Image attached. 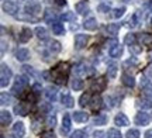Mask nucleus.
<instances>
[{
    "label": "nucleus",
    "mask_w": 152,
    "mask_h": 138,
    "mask_svg": "<svg viewBox=\"0 0 152 138\" xmlns=\"http://www.w3.org/2000/svg\"><path fill=\"white\" fill-rule=\"evenodd\" d=\"M145 138H152V130H148L145 133Z\"/></svg>",
    "instance_id": "57"
},
{
    "label": "nucleus",
    "mask_w": 152,
    "mask_h": 138,
    "mask_svg": "<svg viewBox=\"0 0 152 138\" xmlns=\"http://www.w3.org/2000/svg\"><path fill=\"white\" fill-rule=\"evenodd\" d=\"M120 30V24H109L107 27H106V31L110 34V35H117Z\"/></svg>",
    "instance_id": "36"
},
{
    "label": "nucleus",
    "mask_w": 152,
    "mask_h": 138,
    "mask_svg": "<svg viewBox=\"0 0 152 138\" xmlns=\"http://www.w3.org/2000/svg\"><path fill=\"white\" fill-rule=\"evenodd\" d=\"M31 37H33V31L28 27H24L21 31H20L18 39H20V42H28V41L31 39Z\"/></svg>",
    "instance_id": "10"
},
{
    "label": "nucleus",
    "mask_w": 152,
    "mask_h": 138,
    "mask_svg": "<svg viewBox=\"0 0 152 138\" xmlns=\"http://www.w3.org/2000/svg\"><path fill=\"white\" fill-rule=\"evenodd\" d=\"M138 107H141L142 110L152 109V101L149 99H141V100H138Z\"/></svg>",
    "instance_id": "30"
},
{
    "label": "nucleus",
    "mask_w": 152,
    "mask_h": 138,
    "mask_svg": "<svg viewBox=\"0 0 152 138\" xmlns=\"http://www.w3.org/2000/svg\"><path fill=\"white\" fill-rule=\"evenodd\" d=\"M71 127H72V123H71V116L69 114H65L64 118H62V134H68L71 131Z\"/></svg>",
    "instance_id": "17"
},
{
    "label": "nucleus",
    "mask_w": 152,
    "mask_h": 138,
    "mask_svg": "<svg viewBox=\"0 0 152 138\" xmlns=\"http://www.w3.org/2000/svg\"><path fill=\"white\" fill-rule=\"evenodd\" d=\"M42 76L45 77V79H49V73L48 72H42Z\"/></svg>",
    "instance_id": "58"
},
{
    "label": "nucleus",
    "mask_w": 152,
    "mask_h": 138,
    "mask_svg": "<svg viewBox=\"0 0 152 138\" xmlns=\"http://www.w3.org/2000/svg\"><path fill=\"white\" fill-rule=\"evenodd\" d=\"M142 92L145 93L147 97H152V83H149V85L145 86V88H142Z\"/></svg>",
    "instance_id": "46"
},
{
    "label": "nucleus",
    "mask_w": 152,
    "mask_h": 138,
    "mask_svg": "<svg viewBox=\"0 0 152 138\" xmlns=\"http://www.w3.org/2000/svg\"><path fill=\"white\" fill-rule=\"evenodd\" d=\"M61 50H62L61 42H58V41H51L49 42V51L52 54H58V52H61Z\"/></svg>",
    "instance_id": "31"
},
{
    "label": "nucleus",
    "mask_w": 152,
    "mask_h": 138,
    "mask_svg": "<svg viewBox=\"0 0 152 138\" xmlns=\"http://www.w3.org/2000/svg\"><path fill=\"white\" fill-rule=\"evenodd\" d=\"M151 23H152V18H151Z\"/></svg>",
    "instance_id": "61"
},
{
    "label": "nucleus",
    "mask_w": 152,
    "mask_h": 138,
    "mask_svg": "<svg viewBox=\"0 0 152 138\" xmlns=\"http://www.w3.org/2000/svg\"><path fill=\"white\" fill-rule=\"evenodd\" d=\"M121 52H123V48H121L120 45H115L113 48H110V51H109V54L111 58H118V56L121 55Z\"/></svg>",
    "instance_id": "33"
},
{
    "label": "nucleus",
    "mask_w": 152,
    "mask_h": 138,
    "mask_svg": "<svg viewBox=\"0 0 152 138\" xmlns=\"http://www.w3.org/2000/svg\"><path fill=\"white\" fill-rule=\"evenodd\" d=\"M16 58L18 61L21 62H26L27 59H30V51L26 50V48H21V50H18L16 52Z\"/></svg>",
    "instance_id": "22"
},
{
    "label": "nucleus",
    "mask_w": 152,
    "mask_h": 138,
    "mask_svg": "<svg viewBox=\"0 0 152 138\" xmlns=\"http://www.w3.org/2000/svg\"><path fill=\"white\" fill-rule=\"evenodd\" d=\"M137 38L140 39V42H141V44H145V45L152 44V35H149V34H147V33L140 34Z\"/></svg>",
    "instance_id": "27"
},
{
    "label": "nucleus",
    "mask_w": 152,
    "mask_h": 138,
    "mask_svg": "<svg viewBox=\"0 0 152 138\" xmlns=\"http://www.w3.org/2000/svg\"><path fill=\"white\" fill-rule=\"evenodd\" d=\"M107 134H109V138H123L121 133H120L118 130H115V128H110Z\"/></svg>",
    "instance_id": "43"
},
{
    "label": "nucleus",
    "mask_w": 152,
    "mask_h": 138,
    "mask_svg": "<svg viewBox=\"0 0 152 138\" xmlns=\"http://www.w3.org/2000/svg\"><path fill=\"white\" fill-rule=\"evenodd\" d=\"M52 27V33L55 34V35H64L65 34V28H64V24L62 23H55V24H52L51 26Z\"/></svg>",
    "instance_id": "26"
},
{
    "label": "nucleus",
    "mask_w": 152,
    "mask_h": 138,
    "mask_svg": "<svg viewBox=\"0 0 152 138\" xmlns=\"http://www.w3.org/2000/svg\"><path fill=\"white\" fill-rule=\"evenodd\" d=\"M93 123H94L96 126H104V124L107 123V117L104 116V114L96 116V117H94V120H93Z\"/></svg>",
    "instance_id": "39"
},
{
    "label": "nucleus",
    "mask_w": 152,
    "mask_h": 138,
    "mask_svg": "<svg viewBox=\"0 0 152 138\" xmlns=\"http://www.w3.org/2000/svg\"><path fill=\"white\" fill-rule=\"evenodd\" d=\"M58 20H59V16H58L54 10L48 9V10H47V13H45V21L52 26V24H55V23H58Z\"/></svg>",
    "instance_id": "11"
},
{
    "label": "nucleus",
    "mask_w": 152,
    "mask_h": 138,
    "mask_svg": "<svg viewBox=\"0 0 152 138\" xmlns=\"http://www.w3.org/2000/svg\"><path fill=\"white\" fill-rule=\"evenodd\" d=\"M34 33H35V35H37L39 39H47L48 38V31H47L44 27H37L35 30H34Z\"/></svg>",
    "instance_id": "28"
},
{
    "label": "nucleus",
    "mask_w": 152,
    "mask_h": 138,
    "mask_svg": "<svg viewBox=\"0 0 152 138\" xmlns=\"http://www.w3.org/2000/svg\"><path fill=\"white\" fill-rule=\"evenodd\" d=\"M149 80H148L147 77L144 76V77H141V88H145V86H148V85H149Z\"/></svg>",
    "instance_id": "54"
},
{
    "label": "nucleus",
    "mask_w": 152,
    "mask_h": 138,
    "mask_svg": "<svg viewBox=\"0 0 152 138\" xmlns=\"http://www.w3.org/2000/svg\"><path fill=\"white\" fill-rule=\"evenodd\" d=\"M102 101H103V100H102L100 96H94V97L90 100V104L89 106L92 107L93 110H96V109H100V107H102Z\"/></svg>",
    "instance_id": "29"
},
{
    "label": "nucleus",
    "mask_w": 152,
    "mask_h": 138,
    "mask_svg": "<svg viewBox=\"0 0 152 138\" xmlns=\"http://www.w3.org/2000/svg\"><path fill=\"white\" fill-rule=\"evenodd\" d=\"M11 123V113L7 110H1L0 111V124L4 127V126H9Z\"/></svg>",
    "instance_id": "16"
},
{
    "label": "nucleus",
    "mask_w": 152,
    "mask_h": 138,
    "mask_svg": "<svg viewBox=\"0 0 152 138\" xmlns=\"http://www.w3.org/2000/svg\"><path fill=\"white\" fill-rule=\"evenodd\" d=\"M121 82H123V85L127 86V88H134V86H135V79H134V76H131L128 73H123Z\"/></svg>",
    "instance_id": "18"
},
{
    "label": "nucleus",
    "mask_w": 152,
    "mask_h": 138,
    "mask_svg": "<svg viewBox=\"0 0 152 138\" xmlns=\"http://www.w3.org/2000/svg\"><path fill=\"white\" fill-rule=\"evenodd\" d=\"M69 69H71V65H69L68 62H61V64H58V65L54 68L55 72H58V73L64 75V76H68V73H69Z\"/></svg>",
    "instance_id": "9"
},
{
    "label": "nucleus",
    "mask_w": 152,
    "mask_h": 138,
    "mask_svg": "<svg viewBox=\"0 0 152 138\" xmlns=\"http://www.w3.org/2000/svg\"><path fill=\"white\" fill-rule=\"evenodd\" d=\"M28 86V77L21 75V76H17L16 80H14V85H13V88H11V92L13 94H16V96H21L23 94V90Z\"/></svg>",
    "instance_id": "1"
},
{
    "label": "nucleus",
    "mask_w": 152,
    "mask_h": 138,
    "mask_svg": "<svg viewBox=\"0 0 152 138\" xmlns=\"http://www.w3.org/2000/svg\"><path fill=\"white\" fill-rule=\"evenodd\" d=\"M48 126L49 127H54L55 124H56V118H55V116H52V117H48Z\"/></svg>",
    "instance_id": "51"
},
{
    "label": "nucleus",
    "mask_w": 152,
    "mask_h": 138,
    "mask_svg": "<svg viewBox=\"0 0 152 138\" xmlns=\"http://www.w3.org/2000/svg\"><path fill=\"white\" fill-rule=\"evenodd\" d=\"M61 101H62V104L68 107V109H72L73 106H75V99L72 97L69 93H64L61 96Z\"/></svg>",
    "instance_id": "13"
},
{
    "label": "nucleus",
    "mask_w": 152,
    "mask_h": 138,
    "mask_svg": "<svg viewBox=\"0 0 152 138\" xmlns=\"http://www.w3.org/2000/svg\"><path fill=\"white\" fill-rule=\"evenodd\" d=\"M130 51H132L134 54H140V52H141V48H138V47L134 44V45H131L130 47Z\"/></svg>",
    "instance_id": "53"
},
{
    "label": "nucleus",
    "mask_w": 152,
    "mask_h": 138,
    "mask_svg": "<svg viewBox=\"0 0 152 138\" xmlns=\"http://www.w3.org/2000/svg\"><path fill=\"white\" fill-rule=\"evenodd\" d=\"M1 69H0V85L1 88H6L9 83H10L11 77H13V73H11L10 68L7 66L6 64H1Z\"/></svg>",
    "instance_id": "2"
},
{
    "label": "nucleus",
    "mask_w": 152,
    "mask_h": 138,
    "mask_svg": "<svg viewBox=\"0 0 152 138\" xmlns=\"http://www.w3.org/2000/svg\"><path fill=\"white\" fill-rule=\"evenodd\" d=\"M14 111H16L18 116H27L28 111H30V104L23 101V103H18V104L14 107Z\"/></svg>",
    "instance_id": "8"
},
{
    "label": "nucleus",
    "mask_w": 152,
    "mask_h": 138,
    "mask_svg": "<svg viewBox=\"0 0 152 138\" xmlns=\"http://www.w3.org/2000/svg\"><path fill=\"white\" fill-rule=\"evenodd\" d=\"M56 96H58V90L55 86H48L45 89V97L49 100V101H55L56 100Z\"/></svg>",
    "instance_id": "15"
},
{
    "label": "nucleus",
    "mask_w": 152,
    "mask_h": 138,
    "mask_svg": "<svg viewBox=\"0 0 152 138\" xmlns=\"http://www.w3.org/2000/svg\"><path fill=\"white\" fill-rule=\"evenodd\" d=\"M20 1H30V0H20Z\"/></svg>",
    "instance_id": "60"
},
{
    "label": "nucleus",
    "mask_w": 152,
    "mask_h": 138,
    "mask_svg": "<svg viewBox=\"0 0 152 138\" xmlns=\"http://www.w3.org/2000/svg\"><path fill=\"white\" fill-rule=\"evenodd\" d=\"M137 39H138V38H137L135 34H127V35H125V38H124V42L127 45H130V47H131V45L135 44Z\"/></svg>",
    "instance_id": "38"
},
{
    "label": "nucleus",
    "mask_w": 152,
    "mask_h": 138,
    "mask_svg": "<svg viewBox=\"0 0 152 138\" xmlns=\"http://www.w3.org/2000/svg\"><path fill=\"white\" fill-rule=\"evenodd\" d=\"M90 94L89 93H83L80 96V99H79V104L82 106V107H86L87 104H90Z\"/></svg>",
    "instance_id": "34"
},
{
    "label": "nucleus",
    "mask_w": 152,
    "mask_h": 138,
    "mask_svg": "<svg viewBox=\"0 0 152 138\" xmlns=\"http://www.w3.org/2000/svg\"><path fill=\"white\" fill-rule=\"evenodd\" d=\"M26 134V127L21 121H17L14 126H13V135L14 138H23Z\"/></svg>",
    "instance_id": "5"
},
{
    "label": "nucleus",
    "mask_w": 152,
    "mask_h": 138,
    "mask_svg": "<svg viewBox=\"0 0 152 138\" xmlns=\"http://www.w3.org/2000/svg\"><path fill=\"white\" fill-rule=\"evenodd\" d=\"M72 118H73L76 123H86L87 120H89V116H87L86 113H83V111H75V113L72 114Z\"/></svg>",
    "instance_id": "21"
},
{
    "label": "nucleus",
    "mask_w": 152,
    "mask_h": 138,
    "mask_svg": "<svg viewBox=\"0 0 152 138\" xmlns=\"http://www.w3.org/2000/svg\"><path fill=\"white\" fill-rule=\"evenodd\" d=\"M107 86V80H106V77L104 76H100V77H96L94 80H92V85H90V89H92L93 92H103L104 89Z\"/></svg>",
    "instance_id": "3"
},
{
    "label": "nucleus",
    "mask_w": 152,
    "mask_h": 138,
    "mask_svg": "<svg viewBox=\"0 0 152 138\" xmlns=\"http://www.w3.org/2000/svg\"><path fill=\"white\" fill-rule=\"evenodd\" d=\"M41 90H42V88H41V85L39 83H34V86H33V92L35 94H41Z\"/></svg>",
    "instance_id": "49"
},
{
    "label": "nucleus",
    "mask_w": 152,
    "mask_h": 138,
    "mask_svg": "<svg viewBox=\"0 0 152 138\" xmlns=\"http://www.w3.org/2000/svg\"><path fill=\"white\" fill-rule=\"evenodd\" d=\"M26 13L30 14V16H35V14H38V13H41V4L33 3V4L26 6Z\"/></svg>",
    "instance_id": "19"
},
{
    "label": "nucleus",
    "mask_w": 152,
    "mask_h": 138,
    "mask_svg": "<svg viewBox=\"0 0 152 138\" xmlns=\"http://www.w3.org/2000/svg\"><path fill=\"white\" fill-rule=\"evenodd\" d=\"M87 68H86V65L85 64H77L75 68H73V71H75V73L76 75H79V76H85V75H90L92 72H89V71H86Z\"/></svg>",
    "instance_id": "24"
},
{
    "label": "nucleus",
    "mask_w": 152,
    "mask_h": 138,
    "mask_svg": "<svg viewBox=\"0 0 152 138\" xmlns=\"http://www.w3.org/2000/svg\"><path fill=\"white\" fill-rule=\"evenodd\" d=\"M61 18H62V20H71V21H73V20H75V14L69 11V13H66L64 16H61Z\"/></svg>",
    "instance_id": "48"
},
{
    "label": "nucleus",
    "mask_w": 152,
    "mask_h": 138,
    "mask_svg": "<svg viewBox=\"0 0 152 138\" xmlns=\"http://www.w3.org/2000/svg\"><path fill=\"white\" fill-rule=\"evenodd\" d=\"M147 7H149V9H152V0L149 1V3H147Z\"/></svg>",
    "instance_id": "59"
},
{
    "label": "nucleus",
    "mask_w": 152,
    "mask_h": 138,
    "mask_svg": "<svg viewBox=\"0 0 152 138\" xmlns=\"http://www.w3.org/2000/svg\"><path fill=\"white\" fill-rule=\"evenodd\" d=\"M11 101H13L11 94H7V93H1V94H0V103H1L3 106L11 104Z\"/></svg>",
    "instance_id": "32"
},
{
    "label": "nucleus",
    "mask_w": 152,
    "mask_h": 138,
    "mask_svg": "<svg viewBox=\"0 0 152 138\" xmlns=\"http://www.w3.org/2000/svg\"><path fill=\"white\" fill-rule=\"evenodd\" d=\"M23 69V72H26V73H28L30 76H33V77H37V79H39V73H37V72L34 71V68H31V66H28V65H24V66L21 68Z\"/></svg>",
    "instance_id": "35"
},
{
    "label": "nucleus",
    "mask_w": 152,
    "mask_h": 138,
    "mask_svg": "<svg viewBox=\"0 0 152 138\" xmlns=\"http://www.w3.org/2000/svg\"><path fill=\"white\" fill-rule=\"evenodd\" d=\"M87 134L86 131H83V130H76L75 133H72L71 138H86Z\"/></svg>",
    "instance_id": "44"
},
{
    "label": "nucleus",
    "mask_w": 152,
    "mask_h": 138,
    "mask_svg": "<svg viewBox=\"0 0 152 138\" xmlns=\"http://www.w3.org/2000/svg\"><path fill=\"white\" fill-rule=\"evenodd\" d=\"M3 11L7 13V14H10V16H16V13L18 11V4L7 0V1L3 3Z\"/></svg>",
    "instance_id": "4"
},
{
    "label": "nucleus",
    "mask_w": 152,
    "mask_h": 138,
    "mask_svg": "<svg viewBox=\"0 0 152 138\" xmlns=\"http://www.w3.org/2000/svg\"><path fill=\"white\" fill-rule=\"evenodd\" d=\"M93 138H109V134L102 131V130H97L93 133Z\"/></svg>",
    "instance_id": "45"
},
{
    "label": "nucleus",
    "mask_w": 152,
    "mask_h": 138,
    "mask_svg": "<svg viewBox=\"0 0 152 138\" xmlns=\"http://www.w3.org/2000/svg\"><path fill=\"white\" fill-rule=\"evenodd\" d=\"M71 86L73 90H80V89H83V80L79 79V77H75L71 82Z\"/></svg>",
    "instance_id": "37"
},
{
    "label": "nucleus",
    "mask_w": 152,
    "mask_h": 138,
    "mask_svg": "<svg viewBox=\"0 0 152 138\" xmlns=\"http://www.w3.org/2000/svg\"><path fill=\"white\" fill-rule=\"evenodd\" d=\"M55 3L58 6H65L66 4V0H55Z\"/></svg>",
    "instance_id": "55"
},
{
    "label": "nucleus",
    "mask_w": 152,
    "mask_h": 138,
    "mask_svg": "<svg viewBox=\"0 0 152 138\" xmlns=\"http://www.w3.org/2000/svg\"><path fill=\"white\" fill-rule=\"evenodd\" d=\"M97 10L102 11V13H109V11H110V6H109V4H104V3H102V4L97 6Z\"/></svg>",
    "instance_id": "47"
},
{
    "label": "nucleus",
    "mask_w": 152,
    "mask_h": 138,
    "mask_svg": "<svg viewBox=\"0 0 152 138\" xmlns=\"http://www.w3.org/2000/svg\"><path fill=\"white\" fill-rule=\"evenodd\" d=\"M145 76L152 77V64H151V65H148L147 69H145Z\"/></svg>",
    "instance_id": "52"
},
{
    "label": "nucleus",
    "mask_w": 152,
    "mask_h": 138,
    "mask_svg": "<svg viewBox=\"0 0 152 138\" xmlns=\"http://www.w3.org/2000/svg\"><path fill=\"white\" fill-rule=\"evenodd\" d=\"M41 109H42V111H49V110H51V106H49V104H44Z\"/></svg>",
    "instance_id": "56"
},
{
    "label": "nucleus",
    "mask_w": 152,
    "mask_h": 138,
    "mask_svg": "<svg viewBox=\"0 0 152 138\" xmlns=\"http://www.w3.org/2000/svg\"><path fill=\"white\" fill-rule=\"evenodd\" d=\"M83 27L86 28V30H89V31H94V30L97 28V21H96V18L90 17V18L85 20V21H83Z\"/></svg>",
    "instance_id": "23"
},
{
    "label": "nucleus",
    "mask_w": 152,
    "mask_h": 138,
    "mask_svg": "<svg viewBox=\"0 0 152 138\" xmlns=\"http://www.w3.org/2000/svg\"><path fill=\"white\" fill-rule=\"evenodd\" d=\"M114 123H115V126H120V127H127V126L130 124V120L127 118L125 114L118 113V114L115 116V118H114Z\"/></svg>",
    "instance_id": "14"
},
{
    "label": "nucleus",
    "mask_w": 152,
    "mask_h": 138,
    "mask_svg": "<svg viewBox=\"0 0 152 138\" xmlns=\"http://www.w3.org/2000/svg\"><path fill=\"white\" fill-rule=\"evenodd\" d=\"M41 138H56V135L52 131H45V133H42Z\"/></svg>",
    "instance_id": "50"
},
{
    "label": "nucleus",
    "mask_w": 152,
    "mask_h": 138,
    "mask_svg": "<svg viewBox=\"0 0 152 138\" xmlns=\"http://www.w3.org/2000/svg\"><path fill=\"white\" fill-rule=\"evenodd\" d=\"M125 138H140V131H138V130H135V128H131V130H128V131H127Z\"/></svg>",
    "instance_id": "42"
},
{
    "label": "nucleus",
    "mask_w": 152,
    "mask_h": 138,
    "mask_svg": "<svg viewBox=\"0 0 152 138\" xmlns=\"http://www.w3.org/2000/svg\"><path fill=\"white\" fill-rule=\"evenodd\" d=\"M87 39H89V37L86 34H77L75 37V48L76 50H82L83 47H86Z\"/></svg>",
    "instance_id": "6"
},
{
    "label": "nucleus",
    "mask_w": 152,
    "mask_h": 138,
    "mask_svg": "<svg viewBox=\"0 0 152 138\" xmlns=\"http://www.w3.org/2000/svg\"><path fill=\"white\" fill-rule=\"evenodd\" d=\"M89 9V1L87 0H80V1H77L75 6V10L76 13H79V14H85Z\"/></svg>",
    "instance_id": "20"
},
{
    "label": "nucleus",
    "mask_w": 152,
    "mask_h": 138,
    "mask_svg": "<svg viewBox=\"0 0 152 138\" xmlns=\"http://www.w3.org/2000/svg\"><path fill=\"white\" fill-rule=\"evenodd\" d=\"M140 23H141V13H140V11H135V13L130 17V20H128V27L135 28L140 26Z\"/></svg>",
    "instance_id": "12"
},
{
    "label": "nucleus",
    "mask_w": 152,
    "mask_h": 138,
    "mask_svg": "<svg viewBox=\"0 0 152 138\" xmlns=\"http://www.w3.org/2000/svg\"><path fill=\"white\" fill-rule=\"evenodd\" d=\"M51 76H52V80L56 85H64L66 82V76H64V75H61V73H58V72H55V71L51 72Z\"/></svg>",
    "instance_id": "25"
},
{
    "label": "nucleus",
    "mask_w": 152,
    "mask_h": 138,
    "mask_svg": "<svg viewBox=\"0 0 152 138\" xmlns=\"http://www.w3.org/2000/svg\"><path fill=\"white\" fill-rule=\"evenodd\" d=\"M115 75H117V65L111 64V65H109V69H107V76L113 79V77H115Z\"/></svg>",
    "instance_id": "40"
},
{
    "label": "nucleus",
    "mask_w": 152,
    "mask_h": 138,
    "mask_svg": "<svg viewBox=\"0 0 152 138\" xmlns=\"http://www.w3.org/2000/svg\"><path fill=\"white\" fill-rule=\"evenodd\" d=\"M149 120H151V118H149V116H148L147 113L140 111L135 116V120H134V121H135L137 126H147L148 123H149Z\"/></svg>",
    "instance_id": "7"
},
{
    "label": "nucleus",
    "mask_w": 152,
    "mask_h": 138,
    "mask_svg": "<svg viewBox=\"0 0 152 138\" xmlns=\"http://www.w3.org/2000/svg\"><path fill=\"white\" fill-rule=\"evenodd\" d=\"M125 13V7H117V9H114L113 10V17L114 18H120V17H123Z\"/></svg>",
    "instance_id": "41"
}]
</instances>
